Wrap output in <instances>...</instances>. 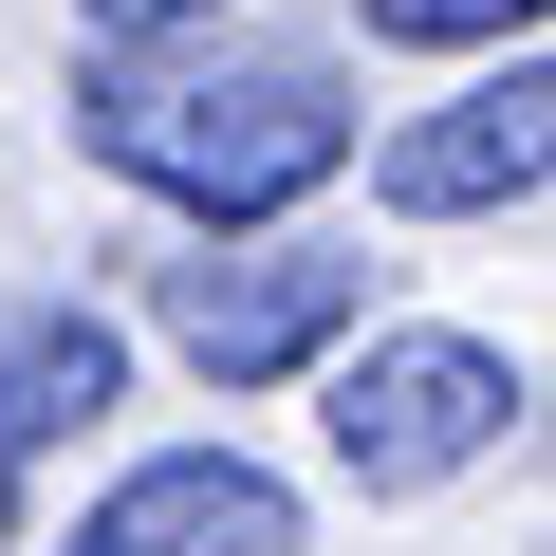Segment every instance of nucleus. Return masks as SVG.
Listing matches in <instances>:
<instances>
[{"mask_svg": "<svg viewBox=\"0 0 556 556\" xmlns=\"http://www.w3.org/2000/svg\"><path fill=\"white\" fill-rule=\"evenodd\" d=\"M75 130H93V167L112 186H149V204H186V223H278V204H316L334 167H353V93H334V56H298V38H204V56H112L93 93H75Z\"/></svg>", "mask_w": 556, "mask_h": 556, "instance_id": "obj_1", "label": "nucleus"}, {"mask_svg": "<svg viewBox=\"0 0 556 556\" xmlns=\"http://www.w3.org/2000/svg\"><path fill=\"white\" fill-rule=\"evenodd\" d=\"M167 334H186V371L278 390V371H316V353L353 334V260H334V241H298V223H241V241L167 260Z\"/></svg>", "mask_w": 556, "mask_h": 556, "instance_id": "obj_2", "label": "nucleus"}, {"mask_svg": "<svg viewBox=\"0 0 556 556\" xmlns=\"http://www.w3.org/2000/svg\"><path fill=\"white\" fill-rule=\"evenodd\" d=\"M501 427H519V371H501L482 334H371V353L334 371V464H353L371 501H408V482H464Z\"/></svg>", "mask_w": 556, "mask_h": 556, "instance_id": "obj_3", "label": "nucleus"}, {"mask_svg": "<svg viewBox=\"0 0 556 556\" xmlns=\"http://www.w3.org/2000/svg\"><path fill=\"white\" fill-rule=\"evenodd\" d=\"M538 149H556V75H538V38H519V75H482V93L408 112V130L371 149V186H390L408 223H464V204H519V186H538Z\"/></svg>", "mask_w": 556, "mask_h": 556, "instance_id": "obj_4", "label": "nucleus"}, {"mask_svg": "<svg viewBox=\"0 0 556 556\" xmlns=\"http://www.w3.org/2000/svg\"><path fill=\"white\" fill-rule=\"evenodd\" d=\"M75 556H298V501H278L241 445H167V464H130L75 519Z\"/></svg>", "mask_w": 556, "mask_h": 556, "instance_id": "obj_5", "label": "nucleus"}, {"mask_svg": "<svg viewBox=\"0 0 556 556\" xmlns=\"http://www.w3.org/2000/svg\"><path fill=\"white\" fill-rule=\"evenodd\" d=\"M112 390H130L112 316H75V298H38V316H0V482H20L38 445H75V427H93Z\"/></svg>", "mask_w": 556, "mask_h": 556, "instance_id": "obj_6", "label": "nucleus"}, {"mask_svg": "<svg viewBox=\"0 0 556 556\" xmlns=\"http://www.w3.org/2000/svg\"><path fill=\"white\" fill-rule=\"evenodd\" d=\"M371 38H538V0H371Z\"/></svg>", "mask_w": 556, "mask_h": 556, "instance_id": "obj_7", "label": "nucleus"}, {"mask_svg": "<svg viewBox=\"0 0 556 556\" xmlns=\"http://www.w3.org/2000/svg\"><path fill=\"white\" fill-rule=\"evenodd\" d=\"M75 20H93L112 56H149V38H186V20H204V0H75Z\"/></svg>", "mask_w": 556, "mask_h": 556, "instance_id": "obj_8", "label": "nucleus"}, {"mask_svg": "<svg viewBox=\"0 0 556 556\" xmlns=\"http://www.w3.org/2000/svg\"><path fill=\"white\" fill-rule=\"evenodd\" d=\"M0 538H20V482H0Z\"/></svg>", "mask_w": 556, "mask_h": 556, "instance_id": "obj_9", "label": "nucleus"}]
</instances>
